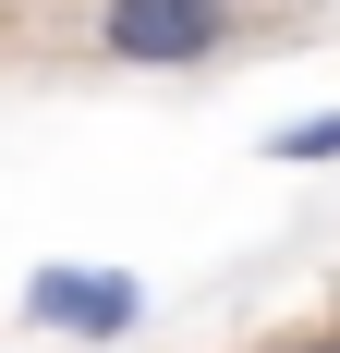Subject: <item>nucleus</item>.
I'll use <instances>...</instances> for the list:
<instances>
[{"label":"nucleus","mask_w":340,"mask_h":353,"mask_svg":"<svg viewBox=\"0 0 340 353\" xmlns=\"http://www.w3.org/2000/svg\"><path fill=\"white\" fill-rule=\"evenodd\" d=\"M25 317L36 329H73V341H122V329L146 317V292L122 281V268H36V281H25Z\"/></svg>","instance_id":"nucleus-2"},{"label":"nucleus","mask_w":340,"mask_h":353,"mask_svg":"<svg viewBox=\"0 0 340 353\" xmlns=\"http://www.w3.org/2000/svg\"><path fill=\"white\" fill-rule=\"evenodd\" d=\"M268 159H304V171H316V159H340V110H316V122H279V134H268Z\"/></svg>","instance_id":"nucleus-3"},{"label":"nucleus","mask_w":340,"mask_h":353,"mask_svg":"<svg viewBox=\"0 0 340 353\" xmlns=\"http://www.w3.org/2000/svg\"><path fill=\"white\" fill-rule=\"evenodd\" d=\"M279 353H340V329H304V341H279Z\"/></svg>","instance_id":"nucleus-4"},{"label":"nucleus","mask_w":340,"mask_h":353,"mask_svg":"<svg viewBox=\"0 0 340 353\" xmlns=\"http://www.w3.org/2000/svg\"><path fill=\"white\" fill-rule=\"evenodd\" d=\"M231 25H243V0H98L85 49L122 73H182V61H219Z\"/></svg>","instance_id":"nucleus-1"}]
</instances>
